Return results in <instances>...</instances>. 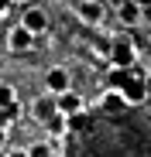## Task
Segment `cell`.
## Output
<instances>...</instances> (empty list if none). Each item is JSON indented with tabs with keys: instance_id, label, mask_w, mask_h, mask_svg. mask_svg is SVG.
<instances>
[{
	"instance_id": "obj_1",
	"label": "cell",
	"mask_w": 151,
	"mask_h": 157,
	"mask_svg": "<svg viewBox=\"0 0 151 157\" xmlns=\"http://www.w3.org/2000/svg\"><path fill=\"white\" fill-rule=\"evenodd\" d=\"M69 89H72V75H69L65 65H52V68L45 72V92L62 96V92H69Z\"/></svg>"
},
{
	"instance_id": "obj_2",
	"label": "cell",
	"mask_w": 151,
	"mask_h": 157,
	"mask_svg": "<svg viewBox=\"0 0 151 157\" xmlns=\"http://www.w3.org/2000/svg\"><path fill=\"white\" fill-rule=\"evenodd\" d=\"M76 14H79L83 24L100 28V24H103V17H107V7L100 4V0H79V4H76Z\"/></svg>"
},
{
	"instance_id": "obj_3",
	"label": "cell",
	"mask_w": 151,
	"mask_h": 157,
	"mask_svg": "<svg viewBox=\"0 0 151 157\" xmlns=\"http://www.w3.org/2000/svg\"><path fill=\"white\" fill-rule=\"evenodd\" d=\"M134 58H137V55H134V44H131L127 38H117L113 48H110V65H113V68H131Z\"/></svg>"
},
{
	"instance_id": "obj_4",
	"label": "cell",
	"mask_w": 151,
	"mask_h": 157,
	"mask_svg": "<svg viewBox=\"0 0 151 157\" xmlns=\"http://www.w3.org/2000/svg\"><path fill=\"white\" fill-rule=\"evenodd\" d=\"M35 41H38V38H35L28 28H24V24H17V28H10V31H7V48H10V51H17V55H21V51H31V48H35Z\"/></svg>"
},
{
	"instance_id": "obj_5",
	"label": "cell",
	"mask_w": 151,
	"mask_h": 157,
	"mask_svg": "<svg viewBox=\"0 0 151 157\" xmlns=\"http://www.w3.org/2000/svg\"><path fill=\"white\" fill-rule=\"evenodd\" d=\"M21 24H24V28H28V31L38 38V34H45V31H48V24H52V21H48L45 7H28V10H24V17H21Z\"/></svg>"
},
{
	"instance_id": "obj_6",
	"label": "cell",
	"mask_w": 151,
	"mask_h": 157,
	"mask_svg": "<svg viewBox=\"0 0 151 157\" xmlns=\"http://www.w3.org/2000/svg\"><path fill=\"white\" fill-rule=\"evenodd\" d=\"M120 99L127 102V106H141V102L148 99V86L141 82V78H131V82L120 86Z\"/></svg>"
},
{
	"instance_id": "obj_7",
	"label": "cell",
	"mask_w": 151,
	"mask_h": 157,
	"mask_svg": "<svg viewBox=\"0 0 151 157\" xmlns=\"http://www.w3.org/2000/svg\"><path fill=\"white\" fill-rule=\"evenodd\" d=\"M31 109H35V120H45V123L52 120V116H59V106H55V96L52 92H45L41 99H35Z\"/></svg>"
},
{
	"instance_id": "obj_8",
	"label": "cell",
	"mask_w": 151,
	"mask_h": 157,
	"mask_svg": "<svg viewBox=\"0 0 151 157\" xmlns=\"http://www.w3.org/2000/svg\"><path fill=\"white\" fill-rule=\"evenodd\" d=\"M55 106H59V113H62V116H76V113L83 109V96H76V92L69 89V92L55 96Z\"/></svg>"
},
{
	"instance_id": "obj_9",
	"label": "cell",
	"mask_w": 151,
	"mask_h": 157,
	"mask_svg": "<svg viewBox=\"0 0 151 157\" xmlns=\"http://www.w3.org/2000/svg\"><path fill=\"white\" fill-rule=\"evenodd\" d=\"M141 21H144V14H141V7L134 4V0L120 4V24H127V28H137Z\"/></svg>"
},
{
	"instance_id": "obj_10",
	"label": "cell",
	"mask_w": 151,
	"mask_h": 157,
	"mask_svg": "<svg viewBox=\"0 0 151 157\" xmlns=\"http://www.w3.org/2000/svg\"><path fill=\"white\" fill-rule=\"evenodd\" d=\"M14 102H17V89L0 78V106H14Z\"/></svg>"
},
{
	"instance_id": "obj_11",
	"label": "cell",
	"mask_w": 151,
	"mask_h": 157,
	"mask_svg": "<svg viewBox=\"0 0 151 157\" xmlns=\"http://www.w3.org/2000/svg\"><path fill=\"white\" fill-rule=\"evenodd\" d=\"M28 157H55V150H52V140L31 144V147H28Z\"/></svg>"
},
{
	"instance_id": "obj_12",
	"label": "cell",
	"mask_w": 151,
	"mask_h": 157,
	"mask_svg": "<svg viewBox=\"0 0 151 157\" xmlns=\"http://www.w3.org/2000/svg\"><path fill=\"white\" fill-rule=\"evenodd\" d=\"M17 113H21V106H17V102H14V106H0V126H10Z\"/></svg>"
},
{
	"instance_id": "obj_13",
	"label": "cell",
	"mask_w": 151,
	"mask_h": 157,
	"mask_svg": "<svg viewBox=\"0 0 151 157\" xmlns=\"http://www.w3.org/2000/svg\"><path fill=\"white\" fill-rule=\"evenodd\" d=\"M4 157H28V150H24V147H10Z\"/></svg>"
},
{
	"instance_id": "obj_14",
	"label": "cell",
	"mask_w": 151,
	"mask_h": 157,
	"mask_svg": "<svg viewBox=\"0 0 151 157\" xmlns=\"http://www.w3.org/2000/svg\"><path fill=\"white\" fill-rule=\"evenodd\" d=\"M7 147V126H0V150Z\"/></svg>"
},
{
	"instance_id": "obj_15",
	"label": "cell",
	"mask_w": 151,
	"mask_h": 157,
	"mask_svg": "<svg viewBox=\"0 0 151 157\" xmlns=\"http://www.w3.org/2000/svg\"><path fill=\"white\" fill-rule=\"evenodd\" d=\"M7 7H10V0H0V14H4V10H7Z\"/></svg>"
},
{
	"instance_id": "obj_16",
	"label": "cell",
	"mask_w": 151,
	"mask_h": 157,
	"mask_svg": "<svg viewBox=\"0 0 151 157\" xmlns=\"http://www.w3.org/2000/svg\"><path fill=\"white\" fill-rule=\"evenodd\" d=\"M10 4H14V0H10Z\"/></svg>"
},
{
	"instance_id": "obj_17",
	"label": "cell",
	"mask_w": 151,
	"mask_h": 157,
	"mask_svg": "<svg viewBox=\"0 0 151 157\" xmlns=\"http://www.w3.org/2000/svg\"><path fill=\"white\" fill-rule=\"evenodd\" d=\"M148 4H151V0H148Z\"/></svg>"
}]
</instances>
